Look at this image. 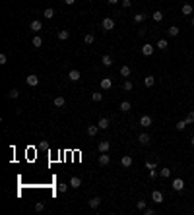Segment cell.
I'll use <instances>...</instances> for the list:
<instances>
[{"mask_svg": "<svg viewBox=\"0 0 194 215\" xmlns=\"http://www.w3.org/2000/svg\"><path fill=\"white\" fill-rule=\"evenodd\" d=\"M101 27H103L105 31H113V29H115V19H113V18H105V19L101 22Z\"/></svg>", "mask_w": 194, "mask_h": 215, "instance_id": "1", "label": "cell"}, {"mask_svg": "<svg viewBox=\"0 0 194 215\" xmlns=\"http://www.w3.org/2000/svg\"><path fill=\"white\" fill-rule=\"evenodd\" d=\"M171 186H173V190H175V192H183V190H184V180H183V178H175Z\"/></svg>", "mask_w": 194, "mask_h": 215, "instance_id": "2", "label": "cell"}, {"mask_svg": "<svg viewBox=\"0 0 194 215\" xmlns=\"http://www.w3.org/2000/svg\"><path fill=\"white\" fill-rule=\"evenodd\" d=\"M97 149H99V153H109L111 143L107 142V140H101V142H99V146H97Z\"/></svg>", "mask_w": 194, "mask_h": 215, "instance_id": "3", "label": "cell"}, {"mask_svg": "<svg viewBox=\"0 0 194 215\" xmlns=\"http://www.w3.org/2000/svg\"><path fill=\"white\" fill-rule=\"evenodd\" d=\"M25 84L31 85V87H37V85H39V78H37L35 74H29V76L25 78Z\"/></svg>", "mask_w": 194, "mask_h": 215, "instance_id": "4", "label": "cell"}, {"mask_svg": "<svg viewBox=\"0 0 194 215\" xmlns=\"http://www.w3.org/2000/svg\"><path fill=\"white\" fill-rule=\"evenodd\" d=\"M138 142H140V143H142V146H148V143H150V142H151V136H150V134H148V132H142V134H140V136H138Z\"/></svg>", "mask_w": 194, "mask_h": 215, "instance_id": "5", "label": "cell"}, {"mask_svg": "<svg viewBox=\"0 0 194 215\" xmlns=\"http://www.w3.org/2000/svg\"><path fill=\"white\" fill-rule=\"evenodd\" d=\"M154 51H155V47H151L150 43L142 45V54H144V56H151V54H154Z\"/></svg>", "mask_w": 194, "mask_h": 215, "instance_id": "6", "label": "cell"}, {"mask_svg": "<svg viewBox=\"0 0 194 215\" xmlns=\"http://www.w3.org/2000/svg\"><path fill=\"white\" fill-rule=\"evenodd\" d=\"M99 85H101V89H105V91H107V89L113 87V80H111V78H103V80L99 81Z\"/></svg>", "mask_w": 194, "mask_h": 215, "instance_id": "7", "label": "cell"}, {"mask_svg": "<svg viewBox=\"0 0 194 215\" xmlns=\"http://www.w3.org/2000/svg\"><path fill=\"white\" fill-rule=\"evenodd\" d=\"M140 126L142 128H150L151 126V116L150 114H144V116L140 118Z\"/></svg>", "mask_w": 194, "mask_h": 215, "instance_id": "8", "label": "cell"}, {"mask_svg": "<svg viewBox=\"0 0 194 215\" xmlns=\"http://www.w3.org/2000/svg\"><path fill=\"white\" fill-rule=\"evenodd\" d=\"M99 130H101V128H99L97 124H89V126H88V136H89V138H93V136H97Z\"/></svg>", "mask_w": 194, "mask_h": 215, "instance_id": "9", "label": "cell"}, {"mask_svg": "<svg viewBox=\"0 0 194 215\" xmlns=\"http://www.w3.org/2000/svg\"><path fill=\"white\" fill-rule=\"evenodd\" d=\"M121 165H122L124 169L132 167V157H130V155H122V157H121Z\"/></svg>", "mask_w": 194, "mask_h": 215, "instance_id": "10", "label": "cell"}, {"mask_svg": "<svg viewBox=\"0 0 194 215\" xmlns=\"http://www.w3.org/2000/svg\"><path fill=\"white\" fill-rule=\"evenodd\" d=\"M151 200H154L155 204H161L163 202V194L159 192V190H154V192H151Z\"/></svg>", "mask_w": 194, "mask_h": 215, "instance_id": "11", "label": "cell"}, {"mask_svg": "<svg viewBox=\"0 0 194 215\" xmlns=\"http://www.w3.org/2000/svg\"><path fill=\"white\" fill-rule=\"evenodd\" d=\"M80 78H82L80 70H70V72H68V80H72V81H78Z\"/></svg>", "mask_w": 194, "mask_h": 215, "instance_id": "12", "label": "cell"}, {"mask_svg": "<svg viewBox=\"0 0 194 215\" xmlns=\"http://www.w3.org/2000/svg\"><path fill=\"white\" fill-rule=\"evenodd\" d=\"M29 29L31 31H41V29H43V23H41L39 19H33V22L29 23Z\"/></svg>", "mask_w": 194, "mask_h": 215, "instance_id": "13", "label": "cell"}, {"mask_svg": "<svg viewBox=\"0 0 194 215\" xmlns=\"http://www.w3.org/2000/svg\"><path fill=\"white\" fill-rule=\"evenodd\" d=\"M109 163H111V157L107 155V153H101V155H99V165H101V167H107Z\"/></svg>", "mask_w": 194, "mask_h": 215, "instance_id": "14", "label": "cell"}, {"mask_svg": "<svg viewBox=\"0 0 194 215\" xmlns=\"http://www.w3.org/2000/svg\"><path fill=\"white\" fill-rule=\"evenodd\" d=\"M70 186H72L74 190L80 188V186H82V178H80V176H72V178H70Z\"/></svg>", "mask_w": 194, "mask_h": 215, "instance_id": "15", "label": "cell"}, {"mask_svg": "<svg viewBox=\"0 0 194 215\" xmlns=\"http://www.w3.org/2000/svg\"><path fill=\"white\" fill-rule=\"evenodd\" d=\"M88 204H89V208H91V209H97L99 205H101V198H97V196H95V198H91Z\"/></svg>", "mask_w": 194, "mask_h": 215, "instance_id": "16", "label": "cell"}, {"mask_svg": "<svg viewBox=\"0 0 194 215\" xmlns=\"http://www.w3.org/2000/svg\"><path fill=\"white\" fill-rule=\"evenodd\" d=\"M52 103H55V107H56V109H60V107H64L66 99L62 97V95H58V97H55V101H52Z\"/></svg>", "mask_w": 194, "mask_h": 215, "instance_id": "17", "label": "cell"}, {"mask_svg": "<svg viewBox=\"0 0 194 215\" xmlns=\"http://www.w3.org/2000/svg\"><path fill=\"white\" fill-rule=\"evenodd\" d=\"M97 126L101 128V130H107V128H109V118H99Z\"/></svg>", "mask_w": 194, "mask_h": 215, "instance_id": "18", "label": "cell"}, {"mask_svg": "<svg viewBox=\"0 0 194 215\" xmlns=\"http://www.w3.org/2000/svg\"><path fill=\"white\" fill-rule=\"evenodd\" d=\"M130 66H121V76L122 78H130Z\"/></svg>", "mask_w": 194, "mask_h": 215, "instance_id": "19", "label": "cell"}, {"mask_svg": "<svg viewBox=\"0 0 194 215\" xmlns=\"http://www.w3.org/2000/svg\"><path fill=\"white\" fill-rule=\"evenodd\" d=\"M167 33H169V37H177L181 31H179V27H177V25H171V27L167 29Z\"/></svg>", "mask_w": 194, "mask_h": 215, "instance_id": "20", "label": "cell"}, {"mask_svg": "<svg viewBox=\"0 0 194 215\" xmlns=\"http://www.w3.org/2000/svg\"><path fill=\"white\" fill-rule=\"evenodd\" d=\"M154 84H155V78H154V76H148V78H144V85H146V87H151Z\"/></svg>", "mask_w": 194, "mask_h": 215, "instance_id": "21", "label": "cell"}, {"mask_svg": "<svg viewBox=\"0 0 194 215\" xmlns=\"http://www.w3.org/2000/svg\"><path fill=\"white\" fill-rule=\"evenodd\" d=\"M43 18H47V19H52V18H55V10H52V8H47V10L43 12Z\"/></svg>", "mask_w": 194, "mask_h": 215, "instance_id": "22", "label": "cell"}, {"mask_svg": "<svg viewBox=\"0 0 194 215\" xmlns=\"http://www.w3.org/2000/svg\"><path fill=\"white\" fill-rule=\"evenodd\" d=\"M31 45H33V47H35V49H39L41 45H43V39H41L39 35H35V37H33V41H31Z\"/></svg>", "mask_w": 194, "mask_h": 215, "instance_id": "23", "label": "cell"}, {"mask_svg": "<svg viewBox=\"0 0 194 215\" xmlns=\"http://www.w3.org/2000/svg\"><path fill=\"white\" fill-rule=\"evenodd\" d=\"M159 176H161V178H169V176H171V169L163 167L161 171H159Z\"/></svg>", "mask_w": 194, "mask_h": 215, "instance_id": "24", "label": "cell"}, {"mask_svg": "<svg viewBox=\"0 0 194 215\" xmlns=\"http://www.w3.org/2000/svg\"><path fill=\"white\" fill-rule=\"evenodd\" d=\"M101 62H103V66H107V68H109V66H113V58H111L109 54H105V56H103Z\"/></svg>", "mask_w": 194, "mask_h": 215, "instance_id": "25", "label": "cell"}, {"mask_svg": "<svg viewBox=\"0 0 194 215\" xmlns=\"http://www.w3.org/2000/svg\"><path fill=\"white\" fill-rule=\"evenodd\" d=\"M130 109H132L130 101H122V103H121V110H122V113H128Z\"/></svg>", "mask_w": 194, "mask_h": 215, "instance_id": "26", "label": "cell"}, {"mask_svg": "<svg viewBox=\"0 0 194 215\" xmlns=\"http://www.w3.org/2000/svg\"><path fill=\"white\" fill-rule=\"evenodd\" d=\"M151 19H154V22H161L163 19V12H154V14H151Z\"/></svg>", "mask_w": 194, "mask_h": 215, "instance_id": "27", "label": "cell"}, {"mask_svg": "<svg viewBox=\"0 0 194 215\" xmlns=\"http://www.w3.org/2000/svg\"><path fill=\"white\" fill-rule=\"evenodd\" d=\"M146 18H148L146 14H136V16H134V23H142V22H146Z\"/></svg>", "mask_w": 194, "mask_h": 215, "instance_id": "28", "label": "cell"}, {"mask_svg": "<svg viewBox=\"0 0 194 215\" xmlns=\"http://www.w3.org/2000/svg\"><path fill=\"white\" fill-rule=\"evenodd\" d=\"M68 37H70V31H66V29L58 31V39L60 41H68Z\"/></svg>", "mask_w": 194, "mask_h": 215, "instance_id": "29", "label": "cell"}, {"mask_svg": "<svg viewBox=\"0 0 194 215\" xmlns=\"http://www.w3.org/2000/svg\"><path fill=\"white\" fill-rule=\"evenodd\" d=\"M167 47H169V45H167V41H165V39H159L157 41V49H159V51H167Z\"/></svg>", "mask_w": 194, "mask_h": 215, "instance_id": "30", "label": "cell"}, {"mask_svg": "<svg viewBox=\"0 0 194 215\" xmlns=\"http://www.w3.org/2000/svg\"><path fill=\"white\" fill-rule=\"evenodd\" d=\"M183 14L184 16H190L192 14V6H190V4H183Z\"/></svg>", "mask_w": 194, "mask_h": 215, "instance_id": "31", "label": "cell"}, {"mask_svg": "<svg viewBox=\"0 0 194 215\" xmlns=\"http://www.w3.org/2000/svg\"><path fill=\"white\" fill-rule=\"evenodd\" d=\"M187 124H188L187 120H179V122H177V126H175V128H177V130H179V132H183L184 128H187Z\"/></svg>", "mask_w": 194, "mask_h": 215, "instance_id": "32", "label": "cell"}, {"mask_svg": "<svg viewBox=\"0 0 194 215\" xmlns=\"http://www.w3.org/2000/svg\"><path fill=\"white\" fill-rule=\"evenodd\" d=\"M91 99H93L95 103H99V101L103 99V93H99V91H93V93H91Z\"/></svg>", "mask_w": 194, "mask_h": 215, "instance_id": "33", "label": "cell"}, {"mask_svg": "<svg viewBox=\"0 0 194 215\" xmlns=\"http://www.w3.org/2000/svg\"><path fill=\"white\" fill-rule=\"evenodd\" d=\"M8 97H10V99H18L19 97V91H18V89H10V91H8Z\"/></svg>", "mask_w": 194, "mask_h": 215, "instance_id": "34", "label": "cell"}, {"mask_svg": "<svg viewBox=\"0 0 194 215\" xmlns=\"http://www.w3.org/2000/svg\"><path fill=\"white\" fill-rule=\"evenodd\" d=\"M146 169H148V171H154V169H157V163H155V161H148Z\"/></svg>", "mask_w": 194, "mask_h": 215, "instance_id": "35", "label": "cell"}, {"mask_svg": "<svg viewBox=\"0 0 194 215\" xmlns=\"http://www.w3.org/2000/svg\"><path fill=\"white\" fill-rule=\"evenodd\" d=\"M84 41H85V45H91V43H93V41H95V37H93V35H91V33H88V35H85V37H84Z\"/></svg>", "mask_w": 194, "mask_h": 215, "instance_id": "36", "label": "cell"}, {"mask_svg": "<svg viewBox=\"0 0 194 215\" xmlns=\"http://www.w3.org/2000/svg\"><path fill=\"white\" fill-rule=\"evenodd\" d=\"M132 87H134V85H132V81H130V80H126V81H124V85H122V89H124V91H132Z\"/></svg>", "mask_w": 194, "mask_h": 215, "instance_id": "37", "label": "cell"}, {"mask_svg": "<svg viewBox=\"0 0 194 215\" xmlns=\"http://www.w3.org/2000/svg\"><path fill=\"white\" fill-rule=\"evenodd\" d=\"M43 209H45V204L43 202H37L35 204V211H43Z\"/></svg>", "mask_w": 194, "mask_h": 215, "instance_id": "38", "label": "cell"}, {"mask_svg": "<svg viewBox=\"0 0 194 215\" xmlns=\"http://www.w3.org/2000/svg\"><path fill=\"white\" fill-rule=\"evenodd\" d=\"M136 208H138V209H146V202H144V200L136 202Z\"/></svg>", "mask_w": 194, "mask_h": 215, "instance_id": "39", "label": "cell"}, {"mask_svg": "<svg viewBox=\"0 0 194 215\" xmlns=\"http://www.w3.org/2000/svg\"><path fill=\"white\" fill-rule=\"evenodd\" d=\"M187 122H188V124H192V122H194V110H190V113H188V116H187Z\"/></svg>", "mask_w": 194, "mask_h": 215, "instance_id": "40", "label": "cell"}, {"mask_svg": "<svg viewBox=\"0 0 194 215\" xmlns=\"http://www.w3.org/2000/svg\"><path fill=\"white\" fill-rule=\"evenodd\" d=\"M68 186H70V184H62V182H60V184H58V192H66V190H68Z\"/></svg>", "mask_w": 194, "mask_h": 215, "instance_id": "41", "label": "cell"}, {"mask_svg": "<svg viewBox=\"0 0 194 215\" xmlns=\"http://www.w3.org/2000/svg\"><path fill=\"white\" fill-rule=\"evenodd\" d=\"M157 176H159V172L155 171V169H154V171H150V178H151V180H154V178H157Z\"/></svg>", "mask_w": 194, "mask_h": 215, "instance_id": "42", "label": "cell"}, {"mask_svg": "<svg viewBox=\"0 0 194 215\" xmlns=\"http://www.w3.org/2000/svg\"><path fill=\"white\" fill-rule=\"evenodd\" d=\"M6 62H8V56H6V54H4V52H2V54H0V64L4 66V64H6Z\"/></svg>", "mask_w": 194, "mask_h": 215, "instance_id": "43", "label": "cell"}, {"mask_svg": "<svg viewBox=\"0 0 194 215\" xmlns=\"http://www.w3.org/2000/svg\"><path fill=\"white\" fill-rule=\"evenodd\" d=\"M132 6V0H122V8H130Z\"/></svg>", "mask_w": 194, "mask_h": 215, "instance_id": "44", "label": "cell"}, {"mask_svg": "<svg viewBox=\"0 0 194 215\" xmlns=\"http://www.w3.org/2000/svg\"><path fill=\"white\" fill-rule=\"evenodd\" d=\"M144 213H146V215H154V213H155V209H151V208H146V209H144Z\"/></svg>", "mask_w": 194, "mask_h": 215, "instance_id": "45", "label": "cell"}, {"mask_svg": "<svg viewBox=\"0 0 194 215\" xmlns=\"http://www.w3.org/2000/svg\"><path fill=\"white\" fill-rule=\"evenodd\" d=\"M146 33H148V29H144V27H142V29L138 31V37H144V35H146Z\"/></svg>", "mask_w": 194, "mask_h": 215, "instance_id": "46", "label": "cell"}, {"mask_svg": "<svg viewBox=\"0 0 194 215\" xmlns=\"http://www.w3.org/2000/svg\"><path fill=\"white\" fill-rule=\"evenodd\" d=\"M74 2H76V0H64V4H68V6H72Z\"/></svg>", "mask_w": 194, "mask_h": 215, "instance_id": "47", "label": "cell"}, {"mask_svg": "<svg viewBox=\"0 0 194 215\" xmlns=\"http://www.w3.org/2000/svg\"><path fill=\"white\" fill-rule=\"evenodd\" d=\"M107 2H109V4H118L121 0H107Z\"/></svg>", "mask_w": 194, "mask_h": 215, "instance_id": "48", "label": "cell"}, {"mask_svg": "<svg viewBox=\"0 0 194 215\" xmlns=\"http://www.w3.org/2000/svg\"><path fill=\"white\" fill-rule=\"evenodd\" d=\"M190 146H194V136H192V138H190Z\"/></svg>", "mask_w": 194, "mask_h": 215, "instance_id": "49", "label": "cell"}, {"mask_svg": "<svg viewBox=\"0 0 194 215\" xmlns=\"http://www.w3.org/2000/svg\"><path fill=\"white\" fill-rule=\"evenodd\" d=\"M190 23H192V27H194V18H192V22H190Z\"/></svg>", "mask_w": 194, "mask_h": 215, "instance_id": "50", "label": "cell"}]
</instances>
